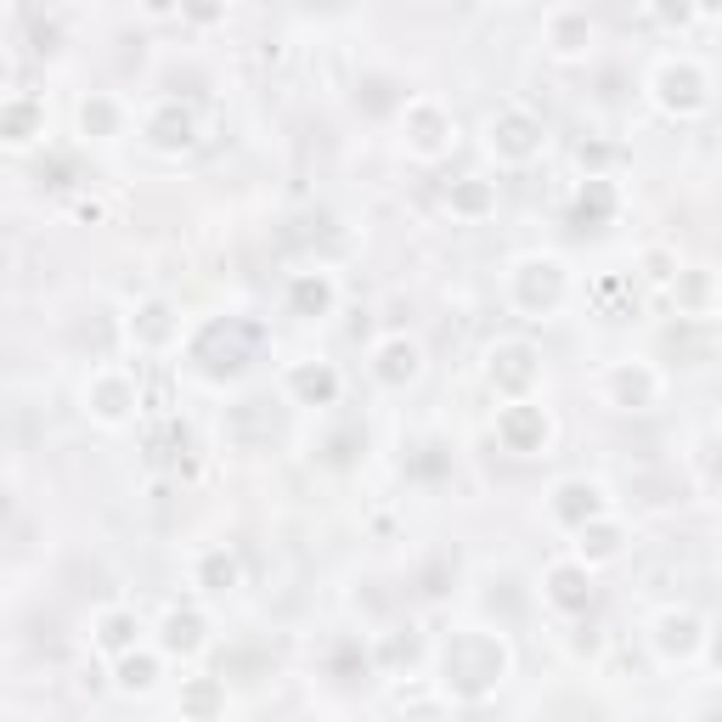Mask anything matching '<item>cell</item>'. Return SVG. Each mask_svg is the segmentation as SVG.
Instances as JSON below:
<instances>
[{
    "label": "cell",
    "instance_id": "cell-1",
    "mask_svg": "<svg viewBox=\"0 0 722 722\" xmlns=\"http://www.w3.org/2000/svg\"><path fill=\"white\" fill-rule=\"evenodd\" d=\"M260 345H266V333H260L255 322L226 316V322H215V327L198 333V345H192V362H198L209 378H237L244 367H255Z\"/></svg>",
    "mask_w": 722,
    "mask_h": 722
},
{
    "label": "cell",
    "instance_id": "cell-2",
    "mask_svg": "<svg viewBox=\"0 0 722 722\" xmlns=\"http://www.w3.org/2000/svg\"><path fill=\"white\" fill-rule=\"evenodd\" d=\"M655 96H660V108H671V114H700L705 108V79H700L694 63H666L655 74Z\"/></svg>",
    "mask_w": 722,
    "mask_h": 722
},
{
    "label": "cell",
    "instance_id": "cell-3",
    "mask_svg": "<svg viewBox=\"0 0 722 722\" xmlns=\"http://www.w3.org/2000/svg\"><path fill=\"white\" fill-rule=\"evenodd\" d=\"M537 148H542V125H537L531 114L508 108V114H497V119H492V153H503L508 164H525Z\"/></svg>",
    "mask_w": 722,
    "mask_h": 722
},
{
    "label": "cell",
    "instance_id": "cell-4",
    "mask_svg": "<svg viewBox=\"0 0 722 722\" xmlns=\"http://www.w3.org/2000/svg\"><path fill=\"white\" fill-rule=\"evenodd\" d=\"M497 435H503L508 452H542V441H548V412L531 407V401H514V407L497 412Z\"/></svg>",
    "mask_w": 722,
    "mask_h": 722
},
{
    "label": "cell",
    "instance_id": "cell-5",
    "mask_svg": "<svg viewBox=\"0 0 722 722\" xmlns=\"http://www.w3.org/2000/svg\"><path fill=\"white\" fill-rule=\"evenodd\" d=\"M85 401H90V412L103 418V423H125L130 407H136V390H130L119 373H96V378L85 384Z\"/></svg>",
    "mask_w": 722,
    "mask_h": 722
},
{
    "label": "cell",
    "instance_id": "cell-6",
    "mask_svg": "<svg viewBox=\"0 0 722 722\" xmlns=\"http://www.w3.org/2000/svg\"><path fill=\"white\" fill-rule=\"evenodd\" d=\"M537 356H531V345H497L492 351V384H503L508 396H519V390H531V378H537V367H531Z\"/></svg>",
    "mask_w": 722,
    "mask_h": 722
},
{
    "label": "cell",
    "instance_id": "cell-7",
    "mask_svg": "<svg viewBox=\"0 0 722 722\" xmlns=\"http://www.w3.org/2000/svg\"><path fill=\"white\" fill-rule=\"evenodd\" d=\"M599 508H604V486H593V479H570V486H559V497H553V514L564 525H588Z\"/></svg>",
    "mask_w": 722,
    "mask_h": 722
},
{
    "label": "cell",
    "instance_id": "cell-8",
    "mask_svg": "<svg viewBox=\"0 0 722 722\" xmlns=\"http://www.w3.org/2000/svg\"><path fill=\"white\" fill-rule=\"evenodd\" d=\"M446 136H452V125H446L441 108H429V103L412 108V153H418V159H435V153L446 148Z\"/></svg>",
    "mask_w": 722,
    "mask_h": 722
},
{
    "label": "cell",
    "instance_id": "cell-9",
    "mask_svg": "<svg viewBox=\"0 0 722 722\" xmlns=\"http://www.w3.org/2000/svg\"><path fill=\"white\" fill-rule=\"evenodd\" d=\"M0 130H7L12 148H23V141H34V136L45 130V108L34 103V96H12L7 114H0Z\"/></svg>",
    "mask_w": 722,
    "mask_h": 722
},
{
    "label": "cell",
    "instance_id": "cell-10",
    "mask_svg": "<svg viewBox=\"0 0 722 722\" xmlns=\"http://www.w3.org/2000/svg\"><path fill=\"white\" fill-rule=\"evenodd\" d=\"M423 373V356H418V345H407V340H390L378 351V378L384 384H412Z\"/></svg>",
    "mask_w": 722,
    "mask_h": 722
},
{
    "label": "cell",
    "instance_id": "cell-11",
    "mask_svg": "<svg viewBox=\"0 0 722 722\" xmlns=\"http://www.w3.org/2000/svg\"><path fill=\"white\" fill-rule=\"evenodd\" d=\"M548 40H553V52H559V57H582V52H588V40H593V29H588L582 12H559V18L548 23Z\"/></svg>",
    "mask_w": 722,
    "mask_h": 722
},
{
    "label": "cell",
    "instance_id": "cell-12",
    "mask_svg": "<svg viewBox=\"0 0 722 722\" xmlns=\"http://www.w3.org/2000/svg\"><path fill=\"white\" fill-rule=\"evenodd\" d=\"M615 396H621V407H649V401L660 396V373H649V367H621V373H615Z\"/></svg>",
    "mask_w": 722,
    "mask_h": 722
},
{
    "label": "cell",
    "instance_id": "cell-13",
    "mask_svg": "<svg viewBox=\"0 0 722 722\" xmlns=\"http://www.w3.org/2000/svg\"><path fill=\"white\" fill-rule=\"evenodd\" d=\"M288 390L300 401H333L340 396V378H333V367H294L288 373Z\"/></svg>",
    "mask_w": 722,
    "mask_h": 722
},
{
    "label": "cell",
    "instance_id": "cell-14",
    "mask_svg": "<svg viewBox=\"0 0 722 722\" xmlns=\"http://www.w3.org/2000/svg\"><path fill=\"white\" fill-rule=\"evenodd\" d=\"M148 141H153V148H186V141H192V119L181 108H159L148 119Z\"/></svg>",
    "mask_w": 722,
    "mask_h": 722
},
{
    "label": "cell",
    "instance_id": "cell-15",
    "mask_svg": "<svg viewBox=\"0 0 722 722\" xmlns=\"http://www.w3.org/2000/svg\"><path fill=\"white\" fill-rule=\"evenodd\" d=\"M288 300H294V311H300V316H322V311L333 305V282H327V277H294Z\"/></svg>",
    "mask_w": 722,
    "mask_h": 722
},
{
    "label": "cell",
    "instance_id": "cell-16",
    "mask_svg": "<svg viewBox=\"0 0 722 722\" xmlns=\"http://www.w3.org/2000/svg\"><path fill=\"white\" fill-rule=\"evenodd\" d=\"M610 215H615V186H610L604 175H593L588 192H582V204H575V220H582V226H599V220H610Z\"/></svg>",
    "mask_w": 722,
    "mask_h": 722
},
{
    "label": "cell",
    "instance_id": "cell-17",
    "mask_svg": "<svg viewBox=\"0 0 722 722\" xmlns=\"http://www.w3.org/2000/svg\"><path fill=\"white\" fill-rule=\"evenodd\" d=\"M548 588H553V604H564V610H582V604H588V575L575 570V564L553 570V575H548Z\"/></svg>",
    "mask_w": 722,
    "mask_h": 722
},
{
    "label": "cell",
    "instance_id": "cell-18",
    "mask_svg": "<svg viewBox=\"0 0 722 722\" xmlns=\"http://www.w3.org/2000/svg\"><path fill=\"white\" fill-rule=\"evenodd\" d=\"M79 125H85V136L108 141V136L119 130V108L108 103V96H96V103H85V108H79Z\"/></svg>",
    "mask_w": 722,
    "mask_h": 722
},
{
    "label": "cell",
    "instance_id": "cell-19",
    "mask_svg": "<svg viewBox=\"0 0 722 722\" xmlns=\"http://www.w3.org/2000/svg\"><path fill=\"white\" fill-rule=\"evenodd\" d=\"M452 209H463V215H486V209H492V186H479V181L457 186V192H452Z\"/></svg>",
    "mask_w": 722,
    "mask_h": 722
},
{
    "label": "cell",
    "instance_id": "cell-20",
    "mask_svg": "<svg viewBox=\"0 0 722 722\" xmlns=\"http://www.w3.org/2000/svg\"><path fill=\"white\" fill-rule=\"evenodd\" d=\"M170 333H175V322H170L164 305H148V311H141V340H148V345H164Z\"/></svg>",
    "mask_w": 722,
    "mask_h": 722
},
{
    "label": "cell",
    "instance_id": "cell-21",
    "mask_svg": "<svg viewBox=\"0 0 722 722\" xmlns=\"http://www.w3.org/2000/svg\"><path fill=\"white\" fill-rule=\"evenodd\" d=\"M164 644H170V649H192V644H198V615H170Z\"/></svg>",
    "mask_w": 722,
    "mask_h": 722
},
{
    "label": "cell",
    "instance_id": "cell-22",
    "mask_svg": "<svg viewBox=\"0 0 722 722\" xmlns=\"http://www.w3.org/2000/svg\"><path fill=\"white\" fill-rule=\"evenodd\" d=\"M125 683L130 689H148L153 683V660H125Z\"/></svg>",
    "mask_w": 722,
    "mask_h": 722
},
{
    "label": "cell",
    "instance_id": "cell-23",
    "mask_svg": "<svg viewBox=\"0 0 722 722\" xmlns=\"http://www.w3.org/2000/svg\"><path fill=\"white\" fill-rule=\"evenodd\" d=\"M231 575H237V570H231V559H220V553L204 564V582H209V588H220V582L231 588Z\"/></svg>",
    "mask_w": 722,
    "mask_h": 722
},
{
    "label": "cell",
    "instance_id": "cell-24",
    "mask_svg": "<svg viewBox=\"0 0 722 722\" xmlns=\"http://www.w3.org/2000/svg\"><path fill=\"white\" fill-rule=\"evenodd\" d=\"M125 638H130V615H108V621H103V644H114V649H119Z\"/></svg>",
    "mask_w": 722,
    "mask_h": 722
},
{
    "label": "cell",
    "instance_id": "cell-25",
    "mask_svg": "<svg viewBox=\"0 0 722 722\" xmlns=\"http://www.w3.org/2000/svg\"><path fill=\"white\" fill-rule=\"evenodd\" d=\"M186 12L198 23H209V18H220V0H186Z\"/></svg>",
    "mask_w": 722,
    "mask_h": 722
},
{
    "label": "cell",
    "instance_id": "cell-26",
    "mask_svg": "<svg viewBox=\"0 0 722 722\" xmlns=\"http://www.w3.org/2000/svg\"><path fill=\"white\" fill-rule=\"evenodd\" d=\"M655 12H660V18H689V0H660Z\"/></svg>",
    "mask_w": 722,
    "mask_h": 722
},
{
    "label": "cell",
    "instance_id": "cell-27",
    "mask_svg": "<svg viewBox=\"0 0 722 722\" xmlns=\"http://www.w3.org/2000/svg\"><path fill=\"white\" fill-rule=\"evenodd\" d=\"M700 12H705V18H722V0H700Z\"/></svg>",
    "mask_w": 722,
    "mask_h": 722
},
{
    "label": "cell",
    "instance_id": "cell-28",
    "mask_svg": "<svg viewBox=\"0 0 722 722\" xmlns=\"http://www.w3.org/2000/svg\"><path fill=\"white\" fill-rule=\"evenodd\" d=\"M175 7V0H148V12H170Z\"/></svg>",
    "mask_w": 722,
    "mask_h": 722
}]
</instances>
